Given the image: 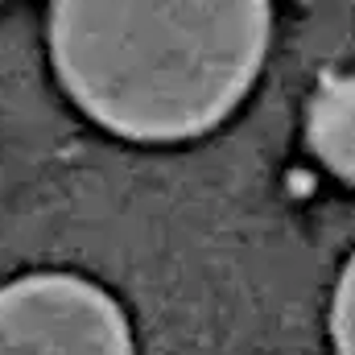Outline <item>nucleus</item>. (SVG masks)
I'll return each instance as SVG.
<instances>
[{"instance_id": "20e7f679", "label": "nucleus", "mask_w": 355, "mask_h": 355, "mask_svg": "<svg viewBox=\"0 0 355 355\" xmlns=\"http://www.w3.org/2000/svg\"><path fill=\"white\" fill-rule=\"evenodd\" d=\"M331 327H335V347H339V355H355V257L347 261L343 277H339Z\"/></svg>"}, {"instance_id": "f257e3e1", "label": "nucleus", "mask_w": 355, "mask_h": 355, "mask_svg": "<svg viewBox=\"0 0 355 355\" xmlns=\"http://www.w3.org/2000/svg\"><path fill=\"white\" fill-rule=\"evenodd\" d=\"M272 0H54L67 95L116 137L190 141L223 124L268 54Z\"/></svg>"}, {"instance_id": "7ed1b4c3", "label": "nucleus", "mask_w": 355, "mask_h": 355, "mask_svg": "<svg viewBox=\"0 0 355 355\" xmlns=\"http://www.w3.org/2000/svg\"><path fill=\"white\" fill-rule=\"evenodd\" d=\"M306 132L322 166L355 182V75H331L318 83Z\"/></svg>"}, {"instance_id": "f03ea898", "label": "nucleus", "mask_w": 355, "mask_h": 355, "mask_svg": "<svg viewBox=\"0 0 355 355\" xmlns=\"http://www.w3.org/2000/svg\"><path fill=\"white\" fill-rule=\"evenodd\" d=\"M0 355H132V331L99 285L33 272L0 289Z\"/></svg>"}]
</instances>
